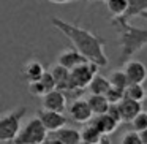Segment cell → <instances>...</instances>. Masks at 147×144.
I'll return each mask as SVG.
<instances>
[{
	"mask_svg": "<svg viewBox=\"0 0 147 144\" xmlns=\"http://www.w3.org/2000/svg\"><path fill=\"white\" fill-rule=\"evenodd\" d=\"M51 24L62 32L68 40L71 41L73 48L76 49L79 54H82L84 57L89 62H93L98 67H108L109 59L108 55L105 54V45L106 41L101 38V37L95 35L93 32L84 29L81 26H76V24L67 22L63 19H59V18H52Z\"/></svg>",
	"mask_w": 147,
	"mask_h": 144,
	"instance_id": "cell-1",
	"label": "cell"
},
{
	"mask_svg": "<svg viewBox=\"0 0 147 144\" xmlns=\"http://www.w3.org/2000/svg\"><path fill=\"white\" fill-rule=\"evenodd\" d=\"M111 24L115 27L119 37H120V57H119V64L123 65L134 54H138L141 49H144L147 46V29L134 27L128 21H123L119 16L112 18Z\"/></svg>",
	"mask_w": 147,
	"mask_h": 144,
	"instance_id": "cell-2",
	"label": "cell"
},
{
	"mask_svg": "<svg viewBox=\"0 0 147 144\" xmlns=\"http://www.w3.org/2000/svg\"><path fill=\"white\" fill-rule=\"evenodd\" d=\"M27 109L24 106L0 116V143H13L22 125V119L26 117Z\"/></svg>",
	"mask_w": 147,
	"mask_h": 144,
	"instance_id": "cell-3",
	"label": "cell"
},
{
	"mask_svg": "<svg viewBox=\"0 0 147 144\" xmlns=\"http://www.w3.org/2000/svg\"><path fill=\"white\" fill-rule=\"evenodd\" d=\"M46 128L43 127V124L40 122L38 117H33L27 122L26 125H21L19 131H18L16 138L13 143L19 144H41L46 139Z\"/></svg>",
	"mask_w": 147,
	"mask_h": 144,
	"instance_id": "cell-4",
	"label": "cell"
},
{
	"mask_svg": "<svg viewBox=\"0 0 147 144\" xmlns=\"http://www.w3.org/2000/svg\"><path fill=\"white\" fill-rule=\"evenodd\" d=\"M98 65L93 64V62H82V64L76 65L74 68L70 70V79L73 87H78V89H87L90 79L93 78V74L98 73Z\"/></svg>",
	"mask_w": 147,
	"mask_h": 144,
	"instance_id": "cell-5",
	"label": "cell"
},
{
	"mask_svg": "<svg viewBox=\"0 0 147 144\" xmlns=\"http://www.w3.org/2000/svg\"><path fill=\"white\" fill-rule=\"evenodd\" d=\"M45 143H57V144H79L81 143V133L79 130L71 127H63L57 128L54 131H48Z\"/></svg>",
	"mask_w": 147,
	"mask_h": 144,
	"instance_id": "cell-6",
	"label": "cell"
},
{
	"mask_svg": "<svg viewBox=\"0 0 147 144\" xmlns=\"http://www.w3.org/2000/svg\"><path fill=\"white\" fill-rule=\"evenodd\" d=\"M36 117L40 119V122L46 128V131H54L57 128L67 125V122H68V119L65 117L63 112L51 111V109H45V108L36 112Z\"/></svg>",
	"mask_w": 147,
	"mask_h": 144,
	"instance_id": "cell-7",
	"label": "cell"
},
{
	"mask_svg": "<svg viewBox=\"0 0 147 144\" xmlns=\"http://www.w3.org/2000/svg\"><path fill=\"white\" fill-rule=\"evenodd\" d=\"M68 112H70V117L74 122H79V124H87L93 116L87 100L81 98V97H78V98H74L71 101L70 108H68Z\"/></svg>",
	"mask_w": 147,
	"mask_h": 144,
	"instance_id": "cell-8",
	"label": "cell"
},
{
	"mask_svg": "<svg viewBox=\"0 0 147 144\" xmlns=\"http://www.w3.org/2000/svg\"><path fill=\"white\" fill-rule=\"evenodd\" d=\"M123 71L127 74L128 82L134 84H144L147 81V67L139 60H127L123 64Z\"/></svg>",
	"mask_w": 147,
	"mask_h": 144,
	"instance_id": "cell-9",
	"label": "cell"
},
{
	"mask_svg": "<svg viewBox=\"0 0 147 144\" xmlns=\"http://www.w3.org/2000/svg\"><path fill=\"white\" fill-rule=\"evenodd\" d=\"M41 98L45 109H51V111H57V112H63L67 109V97L59 89L48 90Z\"/></svg>",
	"mask_w": 147,
	"mask_h": 144,
	"instance_id": "cell-10",
	"label": "cell"
},
{
	"mask_svg": "<svg viewBox=\"0 0 147 144\" xmlns=\"http://www.w3.org/2000/svg\"><path fill=\"white\" fill-rule=\"evenodd\" d=\"M89 122H90V125H93V127L103 135V136H108V135L114 133L115 128L119 127V124L108 114V112H103V114H93Z\"/></svg>",
	"mask_w": 147,
	"mask_h": 144,
	"instance_id": "cell-11",
	"label": "cell"
},
{
	"mask_svg": "<svg viewBox=\"0 0 147 144\" xmlns=\"http://www.w3.org/2000/svg\"><path fill=\"white\" fill-rule=\"evenodd\" d=\"M49 71H51L52 76H54L55 89L62 90V92H68V90H71V89H78V87H73V84H71L70 70H68V68H65V67H62V65L55 64ZM82 90H84V89H82Z\"/></svg>",
	"mask_w": 147,
	"mask_h": 144,
	"instance_id": "cell-12",
	"label": "cell"
},
{
	"mask_svg": "<svg viewBox=\"0 0 147 144\" xmlns=\"http://www.w3.org/2000/svg\"><path fill=\"white\" fill-rule=\"evenodd\" d=\"M117 106H119V111H120L122 122H130L131 119L142 109V103L141 101L127 98V97H123V98L117 103Z\"/></svg>",
	"mask_w": 147,
	"mask_h": 144,
	"instance_id": "cell-13",
	"label": "cell"
},
{
	"mask_svg": "<svg viewBox=\"0 0 147 144\" xmlns=\"http://www.w3.org/2000/svg\"><path fill=\"white\" fill-rule=\"evenodd\" d=\"M86 60L87 59L84 57L82 54H79L74 48L63 49L57 57V64L62 65V67H65V68H68V70H71V68H74L76 65L82 64V62H86Z\"/></svg>",
	"mask_w": 147,
	"mask_h": 144,
	"instance_id": "cell-14",
	"label": "cell"
},
{
	"mask_svg": "<svg viewBox=\"0 0 147 144\" xmlns=\"http://www.w3.org/2000/svg\"><path fill=\"white\" fill-rule=\"evenodd\" d=\"M146 10H147V0H127V10H125V13L119 18H122L123 21H128V22H130L131 19L138 18Z\"/></svg>",
	"mask_w": 147,
	"mask_h": 144,
	"instance_id": "cell-15",
	"label": "cell"
},
{
	"mask_svg": "<svg viewBox=\"0 0 147 144\" xmlns=\"http://www.w3.org/2000/svg\"><path fill=\"white\" fill-rule=\"evenodd\" d=\"M87 103L92 109V114H103L109 108V101L103 93H90V97L87 98Z\"/></svg>",
	"mask_w": 147,
	"mask_h": 144,
	"instance_id": "cell-16",
	"label": "cell"
},
{
	"mask_svg": "<svg viewBox=\"0 0 147 144\" xmlns=\"http://www.w3.org/2000/svg\"><path fill=\"white\" fill-rule=\"evenodd\" d=\"M89 124V122H87ZM81 133V143H86V144H98L101 141H105V136L96 130L93 125H86L82 130L79 131Z\"/></svg>",
	"mask_w": 147,
	"mask_h": 144,
	"instance_id": "cell-17",
	"label": "cell"
},
{
	"mask_svg": "<svg viewBox=\"0 0 147 144\" xmlns=\"http://www.w3.org/2000/svg\"><path fill=\"white\" fill-rule=\"evenodd\" d=\"M43 73H45V67H43V64L38 60H29L24 65V76H26V79L29 81V82L40 79Z\"/></svg>",
	"mask_w": 147,
	"mask_h": 144,
	"instance_id": "cell-18",
	"label": "cell"
},
{
	"mask_svg": "<svg viewBox=\"0 0 147 144\" xmlns=\"http://www.w3.org/2000/svg\"><path fill=\"white\" fill-rule=\"evenodd\" d=\"M109 86H111V84H109L108 78L101 76L100 73H95L93 78L90 79L87 89H89L90 93H103V95H105V92L109 89Z\"/></svg>",
	"mask_w": 147,
	"mask_h": 144,
	"instance_id": "cell-19",
	"label": "cell"
},
{
	"mask_svg": "<svg viewBox=\"0 0 147 144\" xmlns=\"http://www.w3.org/2000/svg\"><path fill=\"white\" fill-rule=\"evenodd\" d=\"M144 84H134V82H128V86L123 89V97L131 100H136V101H142L144 95H146V89H144Z\"/></svg>",
	"mask_w": 147,
	"mask_h": 144,
	"instance_id": "cell-20",
	"label": "cell"
},
{
	"mask_svg": "<svg viewBox=\"0 0 147 144\" xmlns=\"http://www.w3.org/2000/svg\"><path fill=\"white\" fill-rule=\"evenodd\" d=\"M108 81L112 87H119V89H125L128 86V79L123 70H114L108 76Z\"/></svg>",
	"mask_w": 147,
	"mask_h": 144,
	"instance_id": "cell-21",
	"label": "cell"
},
{
	"mask_svg": "<svg viewBox=\"0 0 147 144\" xmlns=\"http://www.w3.org/2000/svg\"><path fill=\"white\" fill-rule=\"evenodd\" d=\"M106 8L112 14V18L122 16L127 10V0H105Z\"/></svg>",
	"mask_w": 147,
	"mask_h": 144,
	"instance_id": "cell-22",
	"label": "cell"
},
{
	"mask_svg": "<svg viewBox=\"0 0 147 144\" xmlns=\"http://www.w3.org/2000/svg\"><path fill=\"white\" fill-rule=\"evenodd\" d=\"M130 122H131V125H133V130H136V131H141V130H144V128H147V112L141 109Z\"/></svg>",
	"mask_w": 147,
	"mask_h": 144,
	"instance_id": "cell-23",
	"label": "cell"
},
{
	"mask_svg": "<svg viewBox=\"0 0 147 144\" xmlns=\"http://www.w3.org/2000/svg\"><path fill=\"white\" fill-rule=\"evenodd\" d=\"M105 97L108 98L109 103H119L122 98H123V89L109 86V89L105 92Z\"/></svg>",
	"mask_w": 147,
	"mask_h": 144,
	"instance_id": "cell-24",
	"label": "cell"
},
{
	"mask_svg": "<svg viewBox=\"0 0 147 144\" xmlns=\"http://www.w3.org/2000/svg\"><path fill=\"white\" fill-rule=\"evenodd\" d=\"M122 144H142L141 143V136L136 130H131V131H127V133L122 136L120 139Z\"/></svg>",
	"mask_w": 147,
	"mask_h": 144,
	"instance_id": "cell-25",
	"label": "cell"
},
{
	"mask_svg": "<svg viewBox=\"0 0 147 144\" xmlns=\"http://www.w3.org/2000/svg\"><path fill=\"white\" fill-rule=\"evenodd\" d=\"M29 90H30V93L35 95V97H43L46 93V89H45V86L41 84V81H40V79L29 82Z\"/></svg>",
	"mask_w": 147,
	"mask_h": 144,
	"instance_id": "cell-26",
	"label": "cell"
},
{
	"mask_svg": "<svg viewBox=\"0 0 147 144\" xmlns=\"http://www.w3.org/2000/svg\"><path fill=\"white\" fill-rule=\"evenodd\" d=\"M106 112H108V114L111 116V117L114 119L119 125L122 124V117H120V111H119L117 103H109V108H108V111H106Z\"/></svg>",
	"mask_w": 147,
	"mask_h": 144,
	"instance_id": "cell-27",
	"label": "cell"
},
{
	"mask_svg": "<svg viewBox=\"0 0 147 144\" xmlns=\"http://www.w3.org/2000/svg\"><path fill=\"white\" fill-rule=\"evenodd\" d=\"M138 133H139V136H141V143H146V144H147V128L138 131Z\"/></svg>",
	"mask_w": 147,
	"mask_h": 144,
	"instance_id": "cell-28",
	"label": "cell"
},
{
	"mask_svg": "<svg viewBox=\"0 0 147 144\" xmlns=\"http://www.w3.org/2000/svg\"><path fill=\"white\" fill-rule=\"evenodd\" d=\"M46 2H51V3H59V5H65V3L76 2V0H46Z\"/></svg>",
	"mask_w": 147,
	"mask_h": 144,
	"instance_id": "cell-29",
	"label": "cell"
},
{
	"mask_svg": "<svg viewBox=\"0 0 147 144\" xmlns=\"http://www.w3.org/2000/svg\"><path fill=\"white\" fill-rule=\"evenodd\" d=\"M141 103L147 108V90H146V95H144V98H142V101H141Z\"/></svg>",
	"mask_w": 147,
	"mask_h": 144,
	"instance_id": "cell-30",
	"label": "cell"
},
{
	"mask_svg": "<svg viewBox=\"0 0 147 144\" xmlns=\"http://www.w3.org/2000/svg\"><path fill=\"white\" fill-rule=\"evenodd\" d=\"M139 16H141V18H144V19H147V10H146V11H142V13H141Z\"/></svg>",
	"mask_w": 147,
	"mask_h": 144,
	"instance_id": "cell-31",
	"label": "cell"
},
{
	"mask_svg": "<svg viewBox=\"0 0 147 144\" xmlns=\"http://www.w3.org/2000/svg\"><path fill=\"white\" fill-rule=\"evenodd\" d=\"M90 2H96V0H90ZM101 2H105V0H101Z\"/></svg>",
	"mask_w": 147,
	"mask_h": 144,
	"instance_id": "cell-32",
	"label": "cell"
},
{
	"mask_svg": "<svg viewBox=\"0 0 147 144\" xmlns=\"http://www.w3.org/2000/svg\"><path fill=\"white\" fill-rule=\"evenodd\" d=\"M82 2H90V0H82Z\"/></svg>",
	"mask_w": 147,
	"mask_h": 144,
	"instance_id": "cell-33",
	"label": "cell"
}]
</instances>
